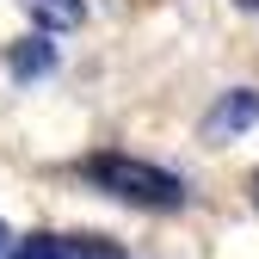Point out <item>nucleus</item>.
Wrapping results in <instances>:
<instances>
[{
  "label": "nucleus",
  "instance_id": "obj_7",
  "mask_svg": "<svg viewBox=\"0 0 259 259\" xmlns=\"http://www.w3.org/2000/svg\"><path fill=\"white\" fill-rule=\"evenodd\" d=\"M241 7H253V13H259V0H241Z\"/></svg>",
  "mask_w": 259,
  "mask_h": 259
},
{
  "label": "nucleus",
  "instance_id": "obj_2",
  "mask_svg": "<svg viewBox=\"0 0 259 259\" xmlns=\"http://www.w3.org/2000/svg\"><path fill=\"white\" fill-rule=\"evenodd\" d=\"M13 259H117V247H105V241H62V235H25L13 247Z\"/></svg>",
  "mask_w": 259,
  "mask_h": 259
},
{
  "label": "nucleus",
  "instance_id": "obj_3",
  "mask_svg": "<svg viewBox=\"0 0 259 259\" xmlns=\"http://www.w3.org/2000/svg\"><path fill=\"white\" fill-rule=\"evenodd\" d=\"M259 117V93H229L210 117H204V136H235V130H247Z\"/></svg>",
  "mask_w": 259,
  "mask_h": 259
},
{
  "label": "nucleus",
  "instance_id": "obj_1",
  "mask_svg": "<svg viewBox=\"0 0 259 259\" xmlns=\"http://www.w3.org/2000/svg\"><path fill=\"white\" fill-rule=\"evenodd\" d=\"M93 185H105L111 198L136 204V210H179L185 204V185L173 173H160L154 160H130V154H93L80 167Z\"/></svg>",
  "mask_w": 259,
  "mask_h": 259
},
{
  "label": "nucleus",
  "instance_id": "obj_8",
  "mask_svg": "<svg viewBox=\"0 0 259 259\" xmlns=\"http://www.w3.org/2000/svg\"><path fill=\"white\" fill-rule=\"evenodd\" d=\"M253 191H259V179H253Z\"/></svg>",
  "mask_w": 259,
  "mask_h": 259
},
{
  "label": "nucleus",
  "instance_id": "obj_5",
  "mask_svg": "<svg viewBox=\"0 0 259 259\" xmlns=\"http://www.w3.org/2000/svg\"><path fill=\"white\" fill-rule=\"evenodd\" d=\"M50 62H56V44H44V37H25V44H13V50H7V68H13V74H25V80H31V74H44Z\"/></svg>",
  "mask_w": 259,
  "mask_h": 259
},
{
  "label": "nucleus",
  "instance_id": "obj_4",
  "mask_svg": "<svg viewBox=\"0 0 259 259\" xmlns=\"http://www.w3.org/2000/svg\"><path fill=\"white\" fill-rule=\"evenodd\" d=\"M25 13L37 19L44 31H74V25L87 19V7H80V0H25Z\"/></svg>",
  "mask_w": 259,
  "mask_h": 259
},
{
  "label": "nucleus",
  "instance_id": "obj_6",
  "mask_svg": "<svg viewBox=\"0 0 259 259\" xmlns=\"http://www.w3.org/2000/svg\"><path fill=\"white\" fill-rule=\"evenodd\" d=\"M0 253H7V229H0Z\"/></svg>",
  "mask_w": 259,
  "mask_h": 259
}]
</instances>
